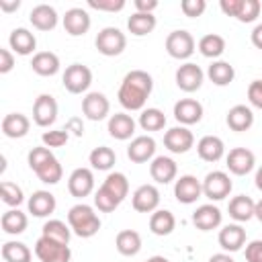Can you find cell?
<instances>
[{
    "label": "cell",
    "mask_w": 262,
    "mask_h": 262,
    "mask_svg": "<svg viewBox=\"0 0 262 262\" xmlns=\"http://www.w3.org/2000/svg\"><path fill=\"white\" fill-rule=\"evenodd\" d=\"M151 90H154L151 76L145 70H131L125 74L117 98L125 111H143Z\"/></svg>",
    "instance_id": "1"
},
{
    "label": "cell",
    "mask_w": 262,
    "mask_h": 262,
    "mask_svg": "<svg viewBox=\"0 0 262 262\" xmlns=\"http://www.w3.org/2000/svg\"><path fill=\"white\" fill-rule=\"evenodd\" d=\"M29 168L37 174V178L45 184H57L63 176V168L59 164V160L51 154L49 147L45 145H39V147H33L29 151Z\"/></svg>",
    "instance_id": "2"
},
{
    "label": "cell",
    "mask_w": 262,
    "mask_h": 262,
    "mask_svg": "<svg viewBox=\"0 0 262 262\" xmlns=\"http://www.w3.org/2000/svg\"><path fill=\"white\" fill-rule=\"evenodd\" d=\"M68 225L78 237H92L100 229V219L86 203H78L68 211Z\"/></svg>",
    "instance_id": "3"
},
{
    "label": "cell",
    "mask_w": 262,
    "mask_h": 262,
    "mask_svg": "<svg viewBox=\"0 0 262 262\" xmlns=\"http://www.w3.org/2000/svg\"><path fill=\"white\" fill-rule=\"evenodd\" d=\"M94 45H96L98 53H102L106 57H115V55H121L125 51L127 37L117 27H104V29L98 31V35L94 39Z\"/></svg>",
    "instance_id": "4"
},
{
    "label": "cell",
    "mask_w": 262,
    "mask_h": 262,
    "mask_svg": "<svg viewBox=\"0 0 262 262\" xmlns=\"http://www.w3.org/2000/svg\"><path fill=\"white\" fill-rule=\"evenodd\" d=\"M35 256L41 262H70L72 250H70V244H59L55 239L41 235L35 242Z\"/></svg>",
    "instance_id": "5"
},
{
    "label": "cell",
    "mask_w": 262,
    "mask_h": 262,
    "mask_svg": "<svg viewBox=\"0 0 262 262\" xmlns=\"http://www.w3.org/2000/svg\"><path fill=\"white\" fill-rule=\"evenodd\" d=\"M61 82H63L68 92L82 94L92 84V70L88 66H84V63H72V66L66 68V72L61 76Z\"/></svg>",
    "instance_id": "6"
},
{
    "label": "cell",
    "mask_w": 262,
    "mask_h": 262,
    "mask_svg": "<svg viewBox=\"0 0 262 262\" xmlns=\"http://www.w3.org/2000/svg\"><path fill=\"white\" fill-rule=\"evenodd\" d=\"M194 47H196L194 37L184 29L172 31L166 37V51L174 59H188L194 53Z\"/></svg>",
    "instance_id": "7"
},
{
    "label": "cell",
    "mask_w": 262,
    "mask_h": 262,
    "mask_svg": "<svg viewBox=\"0 0 262 262\" xmlns=\"http://www.w3.org/2000/svg\"><path fill=\"white\" fill-rule=\"evenodd\" d=\"M231 188V178L223 170H213L203 180V194L211 201H223L225 196H229Z\"/></svg>",
    "instance_id": "8"
},
{
    "label": "cell",
    "mask_w": 262,
    "mask_h": 262,
    "mask_svg": "<svg viewBox=\"0 0 262 262\" xmlns=\"http://www.w3.org/2000/svg\"><path fill=\"white\" fill-rule=\"evenodd\" d=\"M225 166L231 174L235 176H246L248 172L254 170L256 166V156L254 151H250L248 147H233L229 149V154L225 156Z\"/></svg>",
    "instance_id": "9"
},
{
    "label": "cell",
    "mask_w": 262,
    "mask_h": 262,
    "mask_svg": "<svg viewBox=\"0 0 262 262\" xmlns=\"http://www.w3.org/2000/svg\"><path fill=\"white\" fill-rule=\"evenodd\" d=\"M164 145L172 154H186L194 145V135L188 127L178 125V127H172L164 133Z\"/></svg>",
    "instance_id": "10"
},
{
    "label": "cell",
    "mask_w": 262,
    "mask_h": 262,
    "mask_svg": "<svg viewBox=\"0 0 262 262\" xmlns=\"http://www.w3.org/2000/svg\"><path fill=\"white\" fill-rule=\"evenodd\" d=\"M176 86L182 90V92H196L201 86H203V80H205V72L196 66V63H182L178 70H176Z\"/></svg>",
    "instance_id": "11"
},
{
    "label": "cell",
    "mask_w": 262,
    "mask_h": 262,
    "mask_svg": "<svg viewBox=\"0 0 262 262\" xmlns=\"http://www.w3.org/2000/svg\"><path fill=\"white\" fill-rule=\"evenodd\" d=\"M57 119V100L51 94H39L33 104V121L39 127H49Z\"/></svg>",
    "instance_id": "12"
},
{
    "label": "cell",
    "mask_w": 262,
    "mask_h": 262,
    "mask_svg": "<svg viewBox=\"0 0 262 262\" xmlns=\"http://www.w3.org/2000/svg\"><path fill=\"white\" fill-rule=\"evenodd\" d=\"M203 194V182L196 180L192 174H184L174 182V196L182 205H192Z\"/></svg>",
    "instance_id": "13"
},
{
    "label": "cell",
    "mask_w": 262,
    "mask_h": 262,
    "mask_svg": "<svg viewBox=\"0 0 262 262\" xmlns=\"http://www.w3.org/2000/svg\"><path fill=\"white\" fill-rule=\"evenodd\" d=\"M131 205L137 213H154L160 207V190L154 184H141L131 194Z\"/></svg>",
    "instance_id": "14"
},
{
    "label": "cell",
    "mask_w": 262,
    "mask_h": 262,
    "mask_svg": "<svg viewBox=\"0 0 262 262\" xmlns=\"http://www.w3.org/2000/svg\"><path fill=\"white\" fill-rule=\"evenodd\" d=\"M156 156V139L149 135H137L127 145V158L135 164H145Z\"/></svg>",
    "instance_id": "15"
},
{
    "label": "cell",
    "mask_w": 262,
    "mask_h": 262,
    "mask_svg": "<svg viewBox=\"0 0 262 262\" xmlns=\"http://www.w3.org/2000/svg\"><path fill=\"white\" fill-rule=\"evenodd\" d=\"M68 190L76 199H84L94 190V174L90 168H76L68 178Z\"/></svg>",
    "instance_id": "16"
},
{
    "label": "cell",
    "mask_w": 262,
    "mask_h": 262,
    "mask_svg": "<svg viewBox=\"0 0 262 262\" xmlns=\"http://www.w3.org/2000/svg\"><path fill=\"white\" fill-rule=\"evenodd\" d=\"M111 111V102L102 92H88L82 98V113L90 121H102Z\"/></svg>",
    "instance_id": "17"
},
{
    "label": "cell",
    "mask_w": 262,
    "mask_h": 262,
    "mask_svg": "<svg viewBox=\"0 0 262 262\" xmlns=\"http://www.w3.org/2000/svg\"><path fill=\"white\" fill-rule=\"evenodd\" d=\"M90 25H92L90 14L84 8H80V6H74V8L66 10V14H63V29L72 37L86 35L88 29H90Z\"/></svg>",
    "instance_id": "18"
},
{
    "label": "cell",
    "mask_w": 262,
    "mask_h": 262,
    "mask_svg": "<svg viewBox=\"0 0 262 262\" xmlns=\"http://www.w3.org/2000/svg\"><path fill=\"white\" fill-rule=\"evenodd\" d=\"M174 119L180 125H194L203 119V104L194 98H180L174 104Z\"/></svg>",
    "instance_id": "19"
},
{
    "label": "cell",
    "mask_w": 262,
    "mask_h": 262,
    "mask_svg": "<svg viewBox=\"0 0 262 262\" xmlns=\"http://www.w3.org/2000/svg\"><path fill=\"white\" fill-rule=\"evenodd\" d=\"M106 131H108L111 137H115V139H119V141H127V139H131L133 133H135V121H133V117L127 115V113H115V115H111V119H108Z\"/></svg>",
    "instance_id": "20"
},
{
    "label": "cell",
    "mask_w": 262,
    "mask_h": 262,
    "mask_svg": "<svg viewBox=\"0 0 262 262\" xmlns=\"http://www.w3.org/2000/svg\"><path fill=\"white\" fill-rule=\"evenodd\" d=\"M221 219H223V215H221L219 207H215V205H211V203L196 207V211L192 213V223H194V227L201 229V231L217 229V227L221 225Z\"/></svg>",
    "instance_id": "21"
},
{
    "label": "cell",
    "mask_w": 262,
    "mask_h": 262,
    "mask_svg": "<svg viewBox=\"0 0 262 262\" xmlns=\"http://www.w3.org/2000/svg\"><path fill=\"white\" fill-rule=\"evenodd\" d=\"M149 174H151V178H154L158 184H168V182H172V180L176 178L178 166H176V162H174L172 158H168V156H156V158L151 160V164H149Z\"/></svg>",
    "instance_id": "22"
},
{
    "label": "cell",
    "mask_w": 262,
    "mask_h": 262,
    "mask_svg": "<svg viewBox=\"0 0 262 262\" xmlns=\"http://www.w3.org/2000/svg\"><path fill=\"white\" fill-rule=\"evenodd\" d=\"M219 246L225 252H237L246 244V229L239 223H229L219 229Z\"/></svg>",
    "instance_id": "23"
},
{
    "label": "cell",
    "mask_w": 262,
    "mask_h": 262,
    "mask_svg": "<svg viewBox=\"0 0 262 262\" xmlns=\"http://www.w3.org/2000/svg\"><path fill=\"white\" fill-rule=\"evenodd\" d=\"M196 154L205 162H219L225 156V143L217 135H205L196 143Z\"/></svg>",
    "instance_id": "24"
},
{
    "label": "cell",
    "mask_w": 262,
    "mask_h": 262,
    "mask_svg": "<svg viewBox=\"0 0 262 262\" xmlns=\"http://www.w3.org/2000/svg\"><path fill=\"white\" fill-rule=\"evenodd\" d=\"M27 207H29V213L33 217H47V215H51L55 211L57 203H55V196L49 190H35L29 196Z\"/></svg>",
    "instance_id": "25"
},
{
    "label": "cell",
    "mask_w": 262,
    "mask_h": 262,
    "mask_svg": "<svg viewBox=\"0 0 262 262\" xmlns=\"http://www.w3.org/2000/svg\"><path fill=\"white\" fill-rule=\"evenodd\" d=\"M57 18L55 8L49 4H37L29 14V20L37 31H53L57 27Z\"/></svg>",
    "instance_id": "26"
},
{
    "label": "cell",
    "mask_w": 262,
    "mask_h": 262,
    "mask_svg": "<svg viewBox=\"0 0 262 262\" xmlns=\"http://www.w3.org/2000/svg\"><path fill=\"white\" fill-rule=\"evenodd\" d=\"M225 123H227V127H229L231 131H237V133L248 131V129L254 125V113H252V108L246 106V104H235V106H231V108L227 111Z\"/></svg>",
    "instance_id": "27"
},
{
    "label": "cell",
    "mask_w": 262,
    "mask_h": 262,
    "mask_svg": "<svg viewBox=\"0 0 262 262\" xmlns=\"http://www.w3.org/2000/svg\"><path fill=\"white\" fill-rule=\"evenodd\" d=\"M8 43H10V49L18 55H31L37 47V39L35 35L25 29V27H18V29H12L10 31V37H8Z\"/></svg>",
    "instance_id": "28"
},
{
    "label": "cell",
    "mask_w": 262,
    "mask_h": 262,
    "mask_svg": "<svg viewBox=\"0 0 262 262\" xmlns=\"http://www.w3.org/2000/svg\"><path fill=\"white\" fill-rule=\"evenodd\" d=\"M31 129V121L27 115L23 113H8L4 119H2V133L10 139H20L29 133Z\"/></svg>",
    "instance_id": "29"
},
{
    "label": "cell",
    "mask_w": 262,
    "mask_h": 262,
    "mask_svg": "<svg viewBox=\"0 0 262 262\" xmlns=\"http://www.w3.org/2000/svg\"><path fill=\"white\" fill-rule=\"evenodd\" d=\"M59 57L53 51H37L31 59V70L39 76H55L59 72Z\"/></svg>",
    "instance_id": "30"
},
{
    "label": "cell",
    "mask_w": 262,
    "mask_h": 262,
    "mask_svg": "<svg viewBox=\"0 0 262 262\" xmlns=\"http://www.w3.org/2000/svg\"><path fill=\"white\" fill-rule=\"evenodd\" d=\"M254 207H256V203H254L250 196L237 194V196H233V199L229 201L227 211H229V217H231L233 221L244 223V221H250V219L254 217Z\"/></svg>",
    "instance_id": "31"
},
{
    "label": "cell",
    "mask_w": 262,
    "mask_h": 262,
    "mask_svg": "<svg viewBox=\"0 0 262 262\" xmlns=\"http://www.w3.org/2000/svg\"><path fill=\"white\" fill-rule=\"evenodd\" d=\"M176 227V217L168 209H158L149 217V231L154 235H170Z\"/></svg>",
    "instance_id": "32"
},
{
    "label": "cell",
    "mask_w": 262,
    "mask_h": 262,
    "mask_svg": "<svg viewBox=\"0 0 262 262\" xmlns=\"http://www.w3.org/2000/svg\"><path fill=\"white\" fill-rule=\"evenodd\" d=\"M115 246L121 256H135L141 250V235L135 229H123L117 233Z\"/></svg>",
    "instance_id": "33"
},
{
    "label": "cell",
    "mask_w": 262,
    "mask_h": 262,
    "mask_svg": "<svg viewBox=\"0 0 262 262\" xmlns=\"http://www.w3.org/2000/svg\"><path fill=\"white\" fill-rule=\"evenodd\" d=\"M158 20L154 14H147V12H133L129 18H127V29L131 35L135 37H145L149 35L154 29H156Z\"/></svg>",
    "instance_id": "34"
},
{
    "label": "cell",
    "mask_w": 262,
    "mask_h": 262,
    "mask_svg": "<svg viewBox=\"0 0 262 262\" xmlns=\"http://www.w3.org/2000/svg\"><path fill=\"white\" fill-rule=\"evenodd\" d=\"M207 78L215 84V86H227L233 82L235 78V70L229 61H223V59H217L213 61L209 68H207Z\"/></svg>",
    "instance_id": "35"
},
{
    "label": "cell",
    "mask_w": 262,
    "mask_h": 262,
    "mask_svg": "<svg viewBox=\"0 0 262 262\" xmlns=\"http://www.w3.org/2000/svg\"><path fill=\"white\" fill-rule=\"evenodd\" d=\"M0 225H2V231H4V233H8V235H18V233H23V231L27 229L29 219H27V215H25L23 211H18V209H8V211L2 215Z\"/></svg>",
    "instance_id": "36"
},
{
    "label": "cell",
    "mask_w": 262,
    "mask_h": 262,
    "mask_svg": "<svg viewBox=\"0 0 262 262\" xmlns=\"http://www.w3.org/2000/svg\"><path fill=\"white\" fill-rule=\"evenodd\" d=\"M199 51H201V55H205L209 59H217L225 51V39L217 33H207L199 39Z\"/></svg>",
    "instance_id": "37"
},
{
    "label": "cell",
    "mask_w": 262,
    "mask_h": 262,
    "mask_svg": "<svg viewBox=\"0 0 262 262\" xmlns=\"http://www.w3.org/2000/svg\"><path fill=\"white\" fill-rule=\"evenodd\" d=\"M106 192H111L119 203H123L125 201V196L129 194V180H127V176L123 174V172H111L106 178H104V182L100 184Z\"/></svg>",
    "instance_id": "38"
},
{
    "label": "cell",
    "mask_w": 262,
    "mask_h": 262,
    "mask_svg": "<svg viewBox=\"0 0 262 262\" xmlns=\"http://www.w3.org/2000/svg\"><path fill=\"white\" fill-rule=\"evenodd\" d=\"M88 162H90V166L94 170H111L115 166V162H117V154L106 145H98V147H94L90 151Z\"/></svg>",
    "instance_id": "39"
},
{
    "label": "cell",
    "mask_w": 262,
    "mask_h": 262,
    "mask_svg": "<svg viewBox=\"0 0 262 262\" xmlns=\"http://www.w3.org/2000/svg\"><path fill=\"white\" fill-rule=\"evenodd\" d=\"M41 235H45V237H49V239H55V242H59V244H70L72 229H70V225H66V223L59 221V219H49V221L43 223Z\"/></svg>",
    "instance_id": "40"
},
{
    "label": "cell",
    "mask_w": 262,
    "mask_h": 262,
    "mask_svg": "<svg viewBox=\"0 0 262 262\" xmlns=\"http://www.w3.org/2000/svg\"><path fill=\"white\" fill-rule=\"evenodd\" d=\"M31 250L23 242H6L2 244V260L4 262H31Z\"/></svg>",
    "instance_id": "41"
},
{
    "label": "cell",
    "mask_w": 262,
    "mask_h": 262,
    "mask_svg": "<svg viewBox=\"0 0 262 262\" xmlns=\"http://www.w3.org/2000/svg\"><path fill=\"white\" fill-rule=\"evenodd\" d=\"M139 127L143 131H160L166 127V115L156 106L143 108L139 115Z\"/></svg>",
    "instance_id": "42"
},
{
    "label": "cell",
    "mask_w": 262,
    "mask_h": 262,
    "mask_svg": "<svg viewBox=\"0 0 262 262\" xmlns=\"http://www.w3.org/2000/svg\"><path fill=\"white\" fill-rule=\"evenodd\" d=\"M0 196H2V203L8 205V207H18L25 201L23 188L18 184H14V182H8V180H2V184H0Z\"/></svg>",
    "instance_id": "43"
},
{
    "label": "cell",
    "mask_w": 262,
    "mask_h": 262,
    "mask_svg": "<svg viewBox=\"0 0 262 262\" xmlns=\"http://www.w3.org/2000/svg\"><path fill=\"white\" fill-rule=\"evenodd\" d=\"M260 10H262L260 0H242L235 18H237L239 23H254V20L260 16Z\"/></svg>",
    "instance_id": "44"
},
{
    "label": "cell",
    "mask_w": 262,
    "mask_h": 262,
    "mask_svg": "<svg viewBox=\"0 0 262 262\" xmlns=\"http://www.w3.org/2000/svg\"><path fill=\"white\" fill-rule=\"evenodd\" d=\"M119 205H121V203H119L111 192H106L102 186L94 192V207H96L98 211H102V213H111V211H115Z\"/></svg>",
    "instance_id": "45"
},
{
    "label": "cell",
    "mask_w": 262,
    "mask_h": 262,
    "mask_svg": "<svg viewBox=\"0 0 262 262\" xmlns=\"http://www.w3.org/2000/svg\"><path fill=\"white\" fill-rule=\"evenodd\" d=\"M68 139H70V133L66 131V129H51V131H43V135H41V141H43V145L45 147H61V145H66L68 143Z\"/></svg>",
    "instance_id": "46"
},
{
    "label": "cell",
    "mask_w": 262,
    "mask_h": 262,
    "mask_svg": "<svg viewBox=\"0 0 262 262\" xmlns=\"http://www.w3.org/2000/svg\"><path fill=\"white\" fill-rule=\"evenodd\" d=\"M180 10L184 12V16L196 18L207 10V2L205 0H182L180 2Z\"/></svg>",
    "instance_id": "47"
},
{
    "label": "cell",
    "mask_w": 262,
    "mask_h": 262,
    "mask_svg": "<svg viewBox=\"0 0 262 262\" xmlns=\"http://www.w3.org/2000/svg\"><path fill=\"white\" fill-rule=\"evenodd\" d=\"M88 6L102 12H119L125 8V0H88Z\"/></svg>",
    "instance_id": "48"
},
{
    "label": "cell",
    "mask_w": 262,
    "mask_h": 262,
    "mask_svg": "<svg viewBox=\"0 0 262 262\" xmlns=\"http://www.w3.org/2000/svg\"><path fill=\"white\" fill-rule=\"evenodd\" d=\"M248 100L252 106L262 111V80H254L248 86Z\"/></svg>",
    "instance_id": "49"
},
{
    "label": "cell",
    "mask_w": 262,
    "mask_h": 262,
    "mask_svg": "<svg viewBox=\"0 0 262 262\" xmlns=\"http://www.w3.org/2000/svg\"><path fill=\"white\" fill-rule=\"evenodd\" d=\"M246 260L248 262H262V239H254L246 246Z\"/></svg>",
    "instance_id": "50"
},
{
    "label": "cell",
    "mask_w": 262,
    "mask_h": 262,
    "mask_svg": "<svg viewBox=\"0 0 262 262\" xmlns=\"http://www.w3.org/2000/svg\"><path fill=\"white\" fill-rule=\"evenodd\" d=\"M14 68V55L10 49L0 47V74H8Z\"/></svg>",
    "instance_id": "51"
},
{
    "label": "cell",
    "mask_w": 262,
    "mask_h": 262,
    "mask_svg": "<svg viewBox=\"0 0 262 262\" xmlns=\"http://www.w3.org/2000/svg\"><path fill=\"white\" fill-rule=\"evenodd\" d=\"M135 12H147L154 14V10L158 8V0H135Z\"/></svg>",
    "instance_id": "52"
},
{
    "label": "cell",
    "mask_w": 262,
    "mask_h": 262,
    "mask_svg": "<svg viewBox=\"0 0 262 262\" xmlns=\"http://www.w3.org/2000/svg\"><path fill=\"white\" fill-rule=\"evenodd\" d=\"M239 2H242V0H221L219 6H221V10H223V14L235 18V14H237V10H239Z\"/></svg>",
    "instance_id": "53"
},
{
    "label": "cell",
    "mask_w": 262,
    "mask_h": 262,
    "mask_svg": "<svg viewBox=\"0 0 262 262\" xmlns=\"http://www.w3.org/2000/svg\"><path fill=\"white\" fill-rule=\"evenodd\" d=\"M63 129H66L68 133L72 131L74 135H78V137H80V135L84 133V125H82V119H78V117H72V119L68 121V125H66Z\"/></svg>",
    "instance_id": "54"
},
{
    "label": "cell",
    "mask_w": 262,
    "mask_h": 262,
    "mask_svg": "<svg viewBox=\"0 0 262 262\" xmlns=\"http://www.w3.org/2000/svg\"><path fill=\"white\" fill-rule=\"evenodd\" d=\"M250 39H252V45H254V47H258V49H262V23L254 27V31H252V35H250Z\"/></svg>",
    "instance_id": "55"
},
{
    "label": "cell",
    "mask_w": 262,
    "mask_h": 262,
    "mask_svg": "<svg viewBox=\"0 0 262 262\" xmlns=\"http://www.w3.org/2000/svg\"><path fill=\"white\" fill-rule=\"evenodd\" d=\"M18 6H20L18 0H12V2L0 0V10H2V12H14V10H18Z\"/></svg>",
    "instance_id": "56"
},
{
    "label": "cell",
    "mask_w": 262,
    "mask_h": 262,
    "mask_svg": "<svg viewBox=\"0 0 262 262\" xmlns=\"http://www.w3.org/2000/svg\"><path fill=\"white\" fill-rule=\"evenodd\" d=\"M209 262H235L229 254H225V252H219V254H213L211 258H209Z\"/></svg>",
    "instance_id": "57"
},
{
    "label": "cell",
    "mask_w": 262,
    "mask_h": 262,
    "mask_svg": "<svg viewBox=\"0 0 262 262\" xmlns=\"http://www.w3.org/2000/svg\"><path fill=\"white\" fill-rule=\"evenodd\" d=\"M254 217L262 223V199H260V201L256 203V207H254Z\"/></svg>",
    "instance_id": "58"
},
{
    "label": "cell",
    "mask_w": 262,
    "mask_h": 262,
    "mask_svg": "<svg viewBox=\"0 0 262 262\" xmlns=\"http://www.w3.org/2000/svg\"><path fill=\"white\" fill-rule=\"evenodd\" d=\"M254 182H256V188L262 190V166L256 170V176H254Z\"/></svg>",
    "instance_id": "59"
},
{
    "label": "cell",
    "mask_w": 262,
    "mask_h": 262,
    "mask_svg": "<svg viewBox=\"0 0 262 262\" xmlns=\"http://www.w3.org/2000/svg\"><path fill=\"white\" fill-rule=\"evenodd\" d=\"M145 262H170L166 256H151V258H147Z\"/></svg>",
    "instance_id": "60"
}]
</instances>
